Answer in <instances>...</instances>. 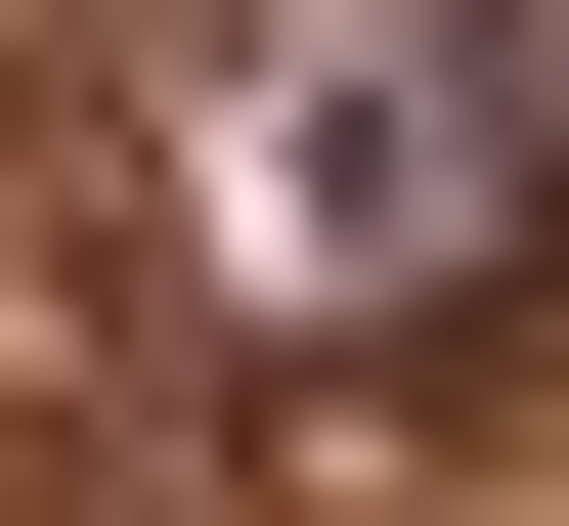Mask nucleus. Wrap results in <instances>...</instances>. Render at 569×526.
<instances>
[{
  "label": "nucleus",
  "mask_w": 569,
  "mask_h": 526,
  "mask_svg": "<svg viewBox=\"0 0 569 526\" xmlns=\"http://www.w3.org/2000/svg\"><path fill=\"white\" fill-rule=\"evenodd\" d=\"M569 264V44L526 0H219L176 44V307L263 395H395Z\"/></svg>",
  "instance_id": "f257e3e1"
}]
</instances>
